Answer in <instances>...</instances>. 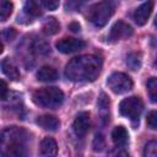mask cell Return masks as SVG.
Returning <instances> with one entry per match:
<instances>
[{"mask_svg": "<svg viewBox=\"0 0 157 157\" xmlns=\"http://www.w3.org/2000/svg\"><path fill=\"white\" fill-rule=\"evenodd\" d=\"M25 13L28 17H37L40 15V7L38 4V0H27L23 7Z\"/></svg>", "mask_w": 157, "mask_h": 157, "instance_id": "ac0fdd59", "label": "cell"}, {"mask_svg": "<svg viewBox=\"0 0 157 157\" xmlns=\"http://www.w3.org/2000/svg\"><path fill=\"white\" fill-rule=\"evenodd\" d=\"M1 69H2V72L10 80H18L20 78V71L17 70L16 65L10 60V58L2 59V61H1Z\"/></svg>", "mask_w": 157, "mask_h": 157, "instance_id": "5bb4252c", "label": "cell"}, {"mask_svg": "<svg viewBox=\"0 0 157 157\" xmlns=\"http://www.w3.org/2000/svg\"><path fill=\"white\" fill-rule=\"evenodd\" d=\"M146 123H147L148 128H151L153 130H157V110H152L147 114Z\"/></svg>", "mask_w": 157, "mask_h": 157, "instance_id": "603a6c76", "label": "cell"}, {"mask_svg": "<svg viewBox=\"0 0 157 157\" xmlns=\"http://www.w3.org/2000/svg\"><path fill=\"white\" fill-rule=\"evenodd\" d=\"M128 139H129V135H128V131H126V129L124 126L119 125V126H115L112 130V140L117 146L126 145Z\"/></svg>", "mask_w": 157, "mask_h": 157, "instance_id": "9a60e30c", "label": "cell"}, {"mask_svg": "<svg viewBox=\"0 0 157 157\" xmlns=\"http://www.w3.org/2000/svg\"><path fill=\"white\" fill-rule=\"evenodd\" d=\"M55 47L60 53L71 54V53L83 49L86 47V42H83L82 39H77V38H63L56 42Z\"/></svg>", "mask_w": 157, "mask_h": 157, "instance_id": "52a82bcc", "label": "cell"}, {"mask_svg": "<svg viewBox=\"0 0 157 157\" xmlns=\"http://www.w3.org/2000/svg\"><path fill=\"white\" fill-rule=\"evenodd\" d=\"M36 123L42 129H44V130H52V131L56 130L59 128V124H60L59 120H58V118L54 117V115H50V114H44V115L38 117L37 120H36Z\"/></svg>", "mask_w": 157, "mask_h": 157, "instance_id": "8fae6325", "label": "cell"}, {"mask_svg": "<svg viewBox=\"0 0 157 157\" xmlns=\"http://www.w3.org/2000/svg\"><path fill=\"white\" fill-rule=\"evenodd\" d=\"M107 85L112 92L120 94V93H125L132 88V80L124 72H113L108 77Z\"/></svg>", "mask_w": 157, "mask_h": 157, "instance_id": "8992f818", "label": "cell"}, {"mask_svg": "<svg viewBox=\"0 0 157 157\" xmlns=\"http://www.w3.org/2000/svg\"><path fill=\"white\" fill-rule=\"evenodd\" d=\"M155 26L157 27V16H156V18H155Z\"/></svg>", "mask_w": 157, "mask_h": 157, "instance_id": "f546056e", "label": "cell"}, {"mask_svg": "<svg viewBox=\"0 0 157 157\" xmlns=\"http://www.w3.org/2000/svg\"><path fill=\"white\" fill-rule=\"evenodd\" d=\"M142 109H144V103L136 96L128 97V98L123 99L119 104L120 114L129 118L132 121H139V118H140V114H141Z\"/></svg>", "mask_w": 157, "mask_h": 157, "instance_id": "5b68a950", "label": "cell"}, {"mask_svg": "<svg viewBox=\"0 0 157 157\" xmlns=\"http://www.w3.org/2000/svg\"><path fill=\"white\" fill-rule=\"evenodd\" d=\"M155 66L157 67V59H156V61H155Z\"/></svg>", "mask_w": 157, "mask_h": 157, "instance_id": "4dcf8cb0", "label": "cell"}, {"mask_svg": "<svg viewBox=\"0 0 157 157\" xmlns=\"http://www.w3.org/2000/svg\"><path fill=\"white\" fill-rule=\"evenodd\" d=\"M126 65L130 70L136 71L141 66V54L140 53H130L126 56Z\"/></svg>", "mask_w": 157, "mask_h": 157, "instance_id": "d6986e66", "label": "cell"}, {"mask_svg": "<svg viewBox=\"0 0 157 157\" xmlns=\"http://www.w3.org/2000/svg\"><path fill=\"white\" fill-rule=\"evenodd\" d=\"M72 129H74V132L78 137H83L90 129V113L88 112L78 113L76 119L74 120Z\"/></svg>", "mask_w": 157, "mask_h": 157, "instance_id": "9c48e42d", "label": "cell"}, {"mask_svg": "<svg viewBox=\"0 0 157 157\" xmlns=\"http://www.w3.org/2000/svg\"><path fill=\"white\" fill-rule=\"evenodd\" d=\"M152 10H153V1L152 0H148V1L144 2L142 5H140L135 10V12H134V21L139 26H144L147 22Z\"/></svg>", "mask_w": 157, "mask_h": 157, "instance_id": "30bf717a", "label": "cell"}, {"mask_svg": "<svg viewBox=\"0 0 157 157\" xmlns=\"http://www.w3.org/2000/svg\"><path fill=\"white\" fill-rule=\"evenodd\" d=\"M147 92L151 101L157 103V77H151L147 81Z\"/></svg>", "mask_w": 157, "mask_h": 157, "instance_id": "44dd1931", "label": "cell"}, {"mask_svg": "<svg viewBox=\"0 0 157 157\" xmlns=\"http://www.w3.org/2000/svg\"><path fill=\"white\" fill-rule=\"evenodd\" d=\"M37 78L42 82H52L58 78V72L54 67L45 65V66H42L37 71Z\"/></svg>", "mask_w": 157, "mask_h": 157, "instance_id": "4fadbf2b", "label": "cell"}, {"mask_svg": "<svg viewBox=\"0 0 157 157\" xmlns=\"http://www.w3.org/2000/svg\"><path fill=\"white\" fill-rule=\"evenodd\" d=\"M42 29L43 32L47 34V36H53V34H56L60 29V23L58 22V20L55 17H48L44 22H43V26H42Z\"/></svg>", "mask_w": 157, "mask_h": 157, "instance_id": "2e32d148", "label": "cell"}, {"mask_svg": "<svg viewBox=\"0 0 157 157\" xmlns=\"http://www.w3.org/2000/svg\"><path fill=\"white\" fill-rule=\"evenodd\" d=\"M80 25L77 23V22H71L70 25H69V29H71L72 32H78L80 31Z\"/></svg>", "mask_w": 157, "mask_h": 157, "instance_id": "f1b7e54d", "label": "cell"}, {"mask_svg": "<svg viewBox=\"0 0 157 157\" xmlns=\"http://www.w3.org/2000/svg\"><path fill=\"white\" fill-rule=\"evenodd\" d=\"M97 105H98V109H99V113H101V117L103 119H109V107H110V102H109V98L105 93H101L99 98H98V102H97Z\"/></svg>", "mask_w": 157, "mask_h": 157, "instance_id": "e0dca14e", "label": "cell"}, {"mask_svg": "<svg viewBox=\"0 0 157 157\" xmlns=\"http://www.w3.org/2000/svg\"><path fill=\"white\" fill-rule=\"evenodd\" d=\"M39 152L42 156H47V157L55 156L58 153V145H56L55 140L52 137H44L40 141Z\"/></svg>", "mask_w": 157, "mask_h": 157, "instance_id": "7c38bea8", "label": "cell"}, {"mask_svg": "<svg viewBox=\"0 0 157 157\" xmlns=\"http://www.w3.org/2000/svg\"><path fill=\"white\" fill-rule=\"evenodd\" d=\"M0 85H1V87H0V90H1V94H0V97H1L2 101H5L6 97H7V85H6V82H5L4 80L0 81Z\"/></svg>", "mask_w": 157, "mask_h": 157, "instance_id": "4316f807", "label": "cell"}, {"mask_svg": "<svg viewBox=\"0 0 157 157\" xmlns=\"http://www.w3.org/2000/svg\"><path fill=\"white\" fill-rule=\"evenodd\" d=\"M15 36H16V32H15L13 28H7V29L4 31V37H5L6 39H9V40L13 39Z\"/></svg>", "mask_w": 157, "mask_h": 157, "instance_id": "83f0119b", "label": "cell"}, {"mask_svg": "<svg viewBox=\"0 0 157 157\" xmlns=\"http://www.w3.org/2000/svg\"><path fill=\"white\" fill-rule=\"evenodd\" d=\"M131 34H132L131 26L125 23L124 21H118L112 26L108 38L110 42H117V40H120L121 38L130 37Z\"/></svg>", "mask_w": 157, "mask_h": 157, "instance_id": "ba28073f", "label": "cell"}, {"mask_svg": "<svg viewBox=\"0 0 157 157\" xmlns=\"http://www.w3.org/2000/svg\"><path fill=\"white\" fill-rule=\"evenodd\" d=\"M92 146H93V150L94 151H102L103 150V147H104V137H103L102 134H97L94 136Z\"/></svg>", "mask_w": 157, "mask_h": 157, "instance_id": "cb8c5ba5", "label": "cell"}, {"mask_svg": "<svg viewBox=\"0 0 157 157\" xmlns=\"http://www.w3.org/2000/svg\"><path fill=\"white\" fill-rule=\"evenodd\" d=\"M115 5L112 0H102L94 4L88 12V18L96 27H103L114 13Z\"/></svg>", "mask_w": 157, "mask_h": 157, "instance_id": "277c9868", "label": "cell"}, {"mask_svg": "<svg viewBox=\"0 0 157 157\" xmlns=\"http://www.w3.org/2000/svg\"><path fill=\"white\" fill-rule=\"evenodd\" d=\"M102 69V61L94 55H80L71 59L65 67V76L74 82H92Z\"/></svg>", "mask_w": 157, "mask_h": 157, "instance_id": "6da1fadb", "label": "cell"}, {"mask_svg": "<svg viewBox=\"0 0 157 157\" xmlns=\"http://www.w3.org/2000/svg\"><path fill=\"white\" fill-rule=\"evenodd\" d=\"M146 157H157V141H150L144 150Z\"/></svg>", "mask_w": 157, "mask_h": 157, "instance_id": "7402d4cb", "label": "cell"}, {"mask_svg": "<svg viewBox=\"0 0 157 157\" xmlns=\"http://www.w3.org/2000/svg\"><path fill=\"white\" fill-rule=\"evenodd\" d=\"M32 99L37 105L54 109L63 104L64 93L58 87H43L33 92Z\"/></svg>", "mask_w": 157, "mask_h": 157, "instance_id": "3957f363", "label": "cell"}, {"mask_svg": "<svg viewBox=\"0 0 157 157\" xmlns=\"http://www.w3.org/2000/svg\"><path fill=\"white\" fill-rule=\"evenodd\" d=\"M28 139V134L25 129L17 126H10L5 129L1 134V146L4 148L2 153L6 156H22L23 146Z\"/></svg>", "mask_w": 157, "mask_h": 157, "instance_id": "7a4b0ae2", "label": "cell"}, {"mask_svg": "<svg viewBox=\"0 0 157 157\" xmlns=\"http://www.w3.org/2000/svg\"><path fill=\"white\" fill-rule=\"evenodd\" d=\"M40 1L44 5V7H47L48 10H55L60 2V0H40Z\"/></svg>", "mask_w": 157, "mask_h": 157, "instance_id": "484cf974", "label": "cell"}, {"mask_svg": "<svg viewBox=\"0 0 157 157\" xmlns=\"http://www.w3.org/2000/svg\"><path fill=\"white\" fill-rule=\"evenodd\" d=\"M83 0H67L66 1V9L67 10H71V11H76L80 9V6L82 5Z\"/></svg>", "mask_w": 157, "mask_h": 157, "instance_id": "d4e9b609", "label": "cell"}, {"mask_svg": "<svg viewBox=\"0 0 157 157\" xmlns=\"http://www.w3.org/2000/svg\"><path fill=\"white\" fill-rule=\"evenodd\" d=\"M13 4L10 0H0V18L1 21H6L7 17L12 13Z\"/></svg>", "mask_w": 157, "mask_h": 157, "instance_id": "ffe728a7", "label": "cell"}]
</instances>
